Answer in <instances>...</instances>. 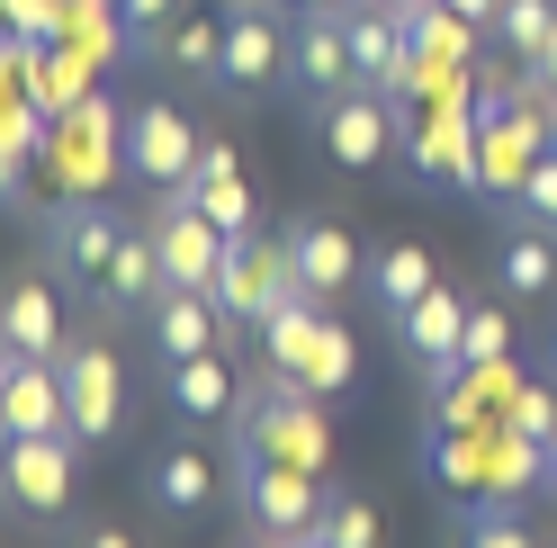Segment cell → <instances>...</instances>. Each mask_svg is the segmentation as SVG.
<instances>
[{"label": "cell", "mask_w": 557, "mask_h": 548, "mask_svg": "<svg viewBox=\"0 0 557 548\" xmlns=\"http://www.w3.org/2000/svg\"><path fill=\"white\" fill-rule=\"evenodd\" d=\"M234 459H288V468H306V476H324L333 432H324V414H315V396L270 369V378L234 404Z\"/></svg>", "instance_id": "6da1fadb"}, {"label": "cell", "mask_w": 557, "mask_h": 548, "mask_svg": "<svg viewBox=\"0 0 557 548\" xmlns=\"http://www.w3.org/2000/svg\"><path fill=\"white\" fill-rule=\"evenodd\" d=\"M82 476V440L73 432H0V503L27 512V522H54L73 503Z\"/></svg>", "instance_id": "7a4b0ae2"}, {"label": "cell", "mask_w": 557, "mask_h": 548, "mask_svg": "<svg viewBox=\"0 0 557 548\" xmlns=\"http://www.w3.org/2000/svg\"><path fill=\"white\" fill-rule=\"evenodd\" d=\"M261 341H270V369H278V378H297L306 396H342V387H351V341L324 324L315 297H288L261 324Z\"/></svg>", "instance_id": "3957f363"}, {"label": "cell", "mask_w": 557, "mask_h": 548, "mask_svg": "<svg viewBox=\"0 0 557 548\" xmlns=\"http://www.w3.org/2000/svg\"><path fill=\"white\" fill-rule=\"evenodd\" d=\"M288 18L278 0H225V63H216V90L234 99H261L270 82H288Z\"/></svg>", "instance_id": "277c9868"}, {"label": "cell", "mask_w": 557, "mask_h": 548, "mask_svg": "<svg viewBox=\"0 0 557 548\" xmlns=\"http://www.w3.org/2000/svg\"><path fill=\"white\" fill-rule=\"evenodd\" d=\"M288 297H297L288 244H270V234H225V270H216V306H225V324H270Z\"/></svg>", "instance_id": "5b68a950"}, {"label": "cell", "mask_w": 557, "mask_h": 548, "mask_svg": "<svg viewBox=\"0 0 557 548\" xmlns=\"http://www.w3.org/2000/svg\"><path fill=\"white\" fill-rule=\"evenodd\" d=\"M306 117H315L324 153L342 171H387V153L405 145V109L387 90H342V99H324V109H306Z\"/></svg>", "instance_id": "8992f818"}, {"label": "cell", "mask_w": 557, "mask_h": 548, "mask_svg": "<svg viewBox=\"0 0 557 548\" xmlns=\"http://www.w3.org/2000/svg\"><path fill=\"white\" fill-rule=\"evenodd\" d=\"M288 90L306 99V109H324V99H342V90H369L360 63H351L342 10H297L288 18Z\"/></svg>", "instance_id": "52a82bcc"}, {"label": "cell", "mask_w": 557, "mask_h": 548, "mask_svg": "<svg viewBox=\"0 0 557 548\" xmlns=\"http://www.w3.org/2000/svg\"><path fill=\"white\" fill-rule=\"evenodd\" d=\"M234 486H243V512H252V531H270V539H306V531L324 522L315 476L288 468V459H234Z\"/></svg>", "instance_id": "ba28073f"}, {"label": "cell", "mask_w": 557, "mask_h": 548, "mask_svg": "<svg viewBox=\"0 0 557 548\" xmlns=\"http://www.w3.org/2000/svg\"><path fill=\"white\" fill-rule=\"evenodd\" d=\"M117 135H126V171H135L145 189H181L189 162H198V145H207V135L171 109V99H135Z\"/></svg>", "instance_id": "9c48e42d"}, {"label": "cell", "mask_w": 557, "mask_h": 548, "mask_svg": "<svg viewBox=\"0 0 557 548\" xmlns=\"http://www.w3.org/2000/svg\"><path fill=\"white\" fill-rule=\"evenodd\" d=\"M396 341L413 360H423V378H432V396H449L468 378V297L459 288H432V297H413L405 315H396Z\"/></svg>", "instance_id": "30bf717a"}, {"label": "cell", "mask_w": 557, "mask_h": 548, "mask_svg": "<svg viewBox=\"0 0 557 548\" xmlns=\"http://www.w3.org/2000/svg\"><path fill=\"white\" fill-rule=\"evenodd\" d=\"M548 117H557V109H521V99H504L495 117H476V189L521 198L531 162L548 153Z\"/></svg>", "instance_id": "8fae6325"}, {"label": "cell", "mask_w": 557, "mask_h": 548, "mask_svg": "<svg viewBox=\"0 0 557 548\" xmlns=\"http://www.w3.org/2000/svg\"><path fill=\"white\" fill-rule=\"evenodd\" d=\"M63 396H73V440L99 450V440L117 432V414H126V369H117V351L99 333L63 341Z\"/></svg>", "instance_id": "7c38bea8"}, {"label": "cell", "mask_w": 557, "mask_h": 548, "mask_svg": "<svg viewBox=\"0 0 557 548\" xmlns=\"http://www.w3.org/2000/svg\"><path fill=\"white\" fill-rule=\"evenodd\" d=\"M278 244H288V270H297V297H315V306H333L342 288L360 279V244L351 234H342L333 216H288V234H278Z\"/></svg>", "instance_id": "4fadbf2b"}, {"label": "cell", "mask_w": 557, "mask_h": 548, "mask_svg": "<svg viewBox=\"0 0 557 548\" xmlns=\"http://www.w3.org/2000/svg\"><path fill=\"white\" fill-rule=\"evenodd\" d=\"M117 244H126V216H109L99 198H82V208L63 198L54 225H46V261H54V270H73V279H90V288H99V270H109Z\"/></svg>", "instance_id": "5bb4252c"}, {"label": "cell", "mask_w": 557, "mask_h": 548, "mask_svg": "<svg viewBox=\"0 0 557 548\" xmlns=\"http://www.w3.org/2000/svg\"><path fill=\"white\" fill-rule=\"evenodd\" d=\"M0 432H73L63 360H10V378H0Z\"/></svg>", "instance_id": "9a60e30c"}, {"label": "cell", "mask_w": 557, "mask_h": 548, "mask_svg": "<svg viewBox=\"0 0 557 548\" xmlns=\"http://www.w3.org/2000/svg\"><path fill=\"white\" fill-rule=\"evenodd\" d=\"M153 351L162 360H198V351H225V306L207 297V288H162L153 306Z\"/></svg>", "instance_id": "2e32d148"}, {"label": "cell", "mask_w": 557, "mask_h": 548, "mask_svg": "<svg viewBox=\"0 0 557 548\" xmlns=\"http://www.w3.org/2000/svg\"><path fill=\"white\" fill-rule=\"evenodd\" d=\"M0 351H18V360H63V306H54L46 279L0 288Z\"/></svg>", "instance_id": "e0dca14e"}, {"label": "cell", "mask_w": 557, "mask_h": 548, "mask_svg": "<svg viewBox=\"0 0 557 548\" xmlns=\"http://www.w3.org/2000/svg\"><path fill=\"white\" fill-rule=\"evenodd\" d=\"M162 288H171V279H162L153 234H145V225H126V244L109 252V270H99V306H109V315H145Z\"/></svg>", "instance_id": "ac0fdd59"}, {"label": "cell", "mask_w": 557, "mask_h": 548, "mask_svg": "<svg viewBox=\"0 0 557 548\" xmlns=\"http://www.w3.org/2000/svg\"><path fill=\"white\" fill-rule=\"evenodd\" d=\"M171 369V414H189V423H225L234 404H243V387H234V369H225V351H198V360H162Z\"/></svg>", "instance_id": "d6986e66"}, {"label": "cell", "mask_w": 557, "mask_h": 548, "mask_svg": "<svg viewBox=\"0 0 557 548\" xmlns=\"http://www.w3.org/2000/svg\"><path fill=\"white\" fill-rule=\"evenodd\" d=\"M145 54L171 63V73H189V82H216V63H225V10H181L162 37H145Z\"/></svg>", "instance_id": "ffe728a7"}, {"label": "cell", "mask_w": 557, "mask_h": 548, "mask_svg": "<svg viewBox=\"0 0 557 548\" xmlns=\"http://www.w3.org/2000/svg\"><path fill=\"white\" fill-rule=\"evenodd\" d=\"M495 279H504V297H548L557 288V234L531 225V216H512L504 244H495Z\"/></svg>", "instance_id": "44dd1931"}, {"label": "cell", "mask_w": 557, "mask_h": 548, "mask_svg": "<svg viewBox=\"0 0 557 548\" xmlns=\"http://www.w3.org/2000/svg\"><path fill=\"white\" fill-rule=\"evenodd\" d=\"M441 288V270H432V244H387V252H377L369 261V297H377V315H405V306L413 297H432Z\"/></svg>", "instance_id": "7402d4cb"}, {"label": "cell", "mask_w": 557, "mask_h": 548, "mask_svg": "<svg viewBox=\"0 0 557 548\" xmlns=\"http://www.w3.org/2000/svg\"><path fill=\"white\" fill-rule=\"evenodd\" d=\"M405 37H413V63H432V73H459L476 54V27L449 10V0H423V10H405Z\"/></svg>", "instance_id": "603a6c76"}, {"label": "cell", "mask_w": 557, "mask_h": 548, "mask_svg": "<svg viewBox=\"0 0 557 548\" xmlns=\"http://www.w3.org/2000/svg\"><path fill=\"white\" fill-rule=\"evenodd\" d=\"M405 145H413V171H423V180L476 189V117H441L432 135H405Z\"/></svg>", "instance_id": "cb8c5ba5"}, {"label": "cell", "mask_w": 557, "mask_h": 548, "mask_svg": "<svg viewBox=\"0 0 557 548\" xmlns=\"http://www.w3.org/2000/svg\"><path fill=\"white\" fill-rule=\"evenodd\" d=\"M153 503H162V512H207V503H216V459L162 450V459H153Z\"/></svg>", "instance_id": "d4e9b609"}, {"label": "cell", "mask_w": 557, "mask_h": 548, "mask_svg": "<svg viewBox=\"0 0 557 548\" xmlns=\"http://www.w3.org/2000/svg\"><path fill=\"white\" fill-rule=\"evenodd\" d=\"M495 37H504L521 63H548V54H557V0H504Z\"/></svg>", "instance_id": "484cf974"}, {"label": "cell", "mask_w": 557, "mask_h": 548, "mask_svg": "<svg viewBox=\"0 0 557 548\" xmlns=\"http://www.w3.org/2000/svg\"><path fill=\"white\" fill-rule=\"evenodd\" d=\"M297 548H377V503H324V522Z\"/></svg>", "instance_id": "4316f807"}, {"label": "cell", "mask_w": 557, "mask_h": 548, "mask_svg": "<svg viewBox=\"0 0 557 548\" xmlns=\"http://www.w3.org/2000/svg\"><path fill=\"white\" fill-rule=\"evenodd\" d=\"M181 198H198L225 234H252V189H243V171H225V180H207V189H181Z\"/></svg>", "instance_id": "83f0119b"}, {"label": "cell", "mask_w": 557, "mask_h": 548, "mask_svg": "<svg viewBox=\"0 0 557 548\" xmlns=\"http://www.w3.org/2000/svg\"><path fill=\"white\" fill-rule=\"evenodd\" d=\"M512 216H531V225L557 234V145L531 162V180H521V198H512Z\"/></svg>", "instance_id": "f1b7e54d"}, {"label": "cell", "mask_w": 557, "mask_h": 548, "mask_svg": "<svg viewBox=\"0 0 557 548\" xmlns=\"http://www.w3.org/2000/svg\"><path fill=\"white\" fill-rule=\"evenodd\" d=\"M459 548H540V539L521 531L512 512H495V503H468V531H459Z\"/></svg>", "instance_id": "f546056e"}, {"label": "cell", "mask_w": 557, "mask_h": 548, "mask_svg": "<svg viewBox=\"0 0 557 548\" xmlns=\"http://www.w3.org/2000/svg\"><path fill=\"white\" fill-rule=\"evenodd\" d=\"M504 423L531 432V440H557V387H512L504 396Z\"/></svg>", "instance_id": "4dcf8cb0"}, {"label": "cell", "mask_w": 557, "mask_h": 548, "mask_svg": "<svg viewBox=\"0 0 557 548\" xmlns=\"http://www.w3.org/2000/svg\"><path fill=\"white\" fill-rule=\"evenodd\" d=\"M504 351H512V324L495 306H468V369H504Z\"/></svg>", "instance_id": "1f68e13d"}, {"label": "cell", "mask_w": 557, "mask_h": 548, "mask_svg": "<svg viewBox=\"0 0 557 548\" xmlns=\"http://www.w3.org/2000/svg\"><path fill=\"white\" fill-rule=\"evenodd\" d=\"M117 10H126V27H135V37H162V27L181 18L189 0H117Z\"/></svg>", "instance_id": "d6a6232c"}, {"label": "cell", "mask_w": 557, "mask_h": 548, "mask_svg": "<svg viewBox=\"0 0 557 548\" xmlns=\"http://www.w3.org/2000/svg\"><path fill=\"white\" fill-rule=\"evenodd\" d=\"M18 153H27V145H18L10 126H0V198H18Z\"/></svg>", "instance_id": "836d02e7"}, {"label": "cell", "mask_w": 557, "mask_h": 548, "mask_svg": "<svg viewBox=\"0 0 557 548\" xmlns=\"http://www.w3.org/2000/svg\"><path fill=\"white\" fill-rule=\"evenodd\" d=\"M449 10H459L468 27H495V18H504V0H449Z\"/></svg>", "instance_id": "e575fe53"}, {"label": "cell", "mask_w": 557, "mask_h": 548, "mask_svg": "<svg viewBox=\"0 0 557 548\" xmlns=\"http://www.w3.org/2000/svg\"><path fill=\"white\" fill-rule=\"evenodd\" d=\"M0 63H18V10L0 0Z\"/></svg>", "instance_id": "d590c367"}, {"label": "cell", "mask_w": 557, "mask_h": 548, "mask_svg": "<svg viewBox=\"0 0 557 548\" xmlns=\"http://www.w3.org/2000/svg\"><path fill=\"white\" fill-rule=\"evenodd\" d=\"M82 548H135V539H126V531H90Z\"/></svg>", "instance_id": "8d00e7d4"}, {"label": "cell", "mask_w": 557, "mask_h": 548, "mask_svg": "<svg viewBox=\"0 0 557 548\" xmlns=\"http://www.w3.org/2000/svg\"><path fill=\"white\" fill-rule=\"evenodd\" d=\"M288 10H351V0H288Z\"/></svg>", "instance_id": "74e56055"}, {"label": "cell", "mask_w": 557, "mask_h": 548, "mask_svg": "<svg viewBox=\"0 0 557 548\" xmlns=\"http://www.w3.org/2000/svg\"><path fill=\"white\" fill-rule=\"evenodd\" d=\"M377 10H396V18H405V10H423V0H377Z\"/></svg>", "instance_id": "f35d334b"}, {"label": "cell", "mask_w": 557, "mask_h": 548, "mask_svg": "<svg viewBox=\"0 0 557 548\" xmlns=\"http://www.w3.org/2000/svg\"><path fill=\"white\" fill-rule=\"evenodd\" d=\"M540 73H548V99H557V54H548V63H540Z\"/></svg>", "instance_id": "ab89813d"}, {"label": "cell", "mask_w": 557, "mask_h": 548, "mask_svg": "<svg viewBox=\"0 0 557 548\" xmlns=\"http://www.w3.org/2000/svg\"><path fill=\"white\" fill-rule=\"evenodd\" d=\"M548 486H557V440H548Z\"/></svg>", "instance_id": "60d3db41"}, {"label": "cell", "mask_w": 557, "mask_h": 548, "mask_svg": "<svg viewBox=\"0 0 557 548\" xmlns=\"http://www.w3.org/2000/svg\"><path fill=\"white\" fill-rule=\"evenodd\" d=\"M548 369H557V333H548Z\"/></svg>", "instance_id": "b9f144b4"}]
</instances>
